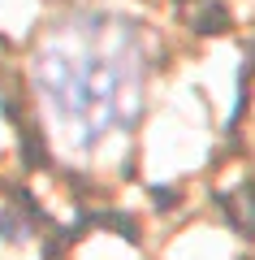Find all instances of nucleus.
Returning a JSON list of instances; mask_svg holds the SVG:
<instances>
[{
	"label": "nucleus",
	"mask_w": 255,
	"mask_h": 260,
	"mask_svg": "<svg viewBox=\"0 0 255 260\" xmlns=\"http://www.w3.org/2000/svg\"><path fill=\"white\" fill-rule=\"evenodd\" d=\"M30 87L52 148L65 160H104L143 113V35L108 13H74L44 30L30 56Z\"/></svg>",
	"instance_id": "nucleus-1"
}]
</instances>
